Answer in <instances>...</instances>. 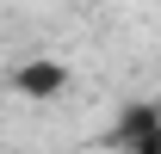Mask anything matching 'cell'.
Segmentation results:
<instances>
[{
    "mask_svg": "<svg viewBox=\"0 0 161 154\" xmlns=\"http://www.w3.org/2000/svg\"><path fill=\"white\" fill-rule=\"evenodd\" d=\"M6 86H13L19 99H31V105H50V99L68 93V62H56V56H31V62H19V68L6 74Z\"/></svg>",
    "mask_w": 161,
    "mask_h": 154,
    "instance_id": "cell-1",
    "label": "cell"
},
{
    "mask_svg": "<svg viewBox=\"0 0 161 154\" xmlns=\"http://www.w3.org/2000/svg\"><path fill=\"white\" fill-rule=\"evenodd\" d=\"M112 148L118 154H161V111L149 99H136V105L112 123Z\"/></svg>",
    "mask_w": 161,
    "mask_h": 154,
    "instance_id": "cell-2",
    "label": "cell"
}]
</instances>
